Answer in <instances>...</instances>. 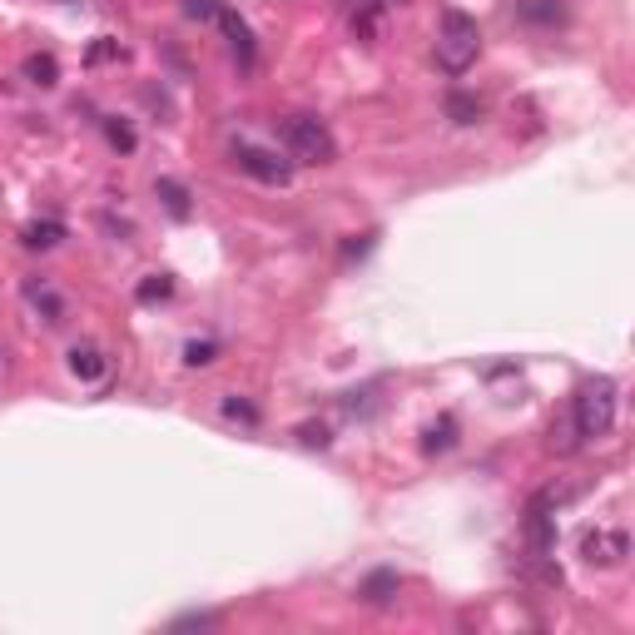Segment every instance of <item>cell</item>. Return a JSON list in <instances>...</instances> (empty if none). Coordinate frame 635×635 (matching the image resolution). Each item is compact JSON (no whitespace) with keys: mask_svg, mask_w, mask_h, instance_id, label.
Listing matches in <instances>:
<instances>
[{"mask_svg":"<svg viewBox=\"0 0 635 635\" xmlns=\"http://www.w3.org/2000/svg\"><path fill=\"white\" fill-rule=\"evenodd\" d=\"M616 402H621V387L611 378L586 382V387L576 392V402H571V432H576V442L606 437V432L616 427Z\"/></svg>","mask_w":635,"mask_h":635,"instance_id":"obj_1","label":"cell"},{"mask_svg":"<svg viewBox=\"0 0 635 635\" xmlns=\"http://www.w3.org/2000/svg\"><path fill=\"white\" fill-rule=\"evenodd\" d=\"M482 55V30L467 10H442V25H437V65L447 75H467Z\"/></svg>","mask_w":635,"mask_h":635,"instance_id":"obj_2","label":"cell"},{"mask_svg":"<svg viewBox=\"0 0 635 635\" xmlns=\"http://www.w3.org/2000/svg\"><path fill=\"white\" fill-rule=\"evenodd\" d=\"M278 134H283V149L293 164H333L338 159V144H333L328 125L313 115H288Z\"/></svg>","mask_w":635,"mask_h":635,"instance_id":"obj_3","label":"cell"},{"mask_svg":"<svg viewBox=\"0 0 635 635\" xmlns=\"http://www.w3.org/2000/svg\"><path fill=\"white\" fill-rule=\"evenodd\" d=\"M234 164H239L244 174H254L258 184H288V179H293V159H278L273 149L249 144V139L234 144Z\"/></svg>","mask_w":635,"mask_h":635,"instance_id":"obj_4","label":"cell"},{"mask_svg":"<svg viewBox=\"0 0 635 635\" xmlns=\"http://www.w3.org/2000/svg\"><path fill=\"white\" fill-rule=\"evenodd\" d=\"M581 556L591 566H621L631 556V536L626 531H586L581 536Z\"/></svg>","mask_w":635,"mask_h":635,"instance_id":"obj_5","label":"cell"},{"mask_svg":"<svg viewBox=\"0 0 635 635\" xmlns=\"http://www.w3.org/2000/svg\"><path fill=\"white\" fill-rule=\"evenodd\" d=\"M214 25H219V30H224V40L234 45V60H239V65L249 70V65H254V30H249V25H244V20H239V15H234L229 5H219Z\"/></svg>","mask_w":635,"mask_h":635,"instance_id":"obj_6","label":"cell"},{"mask_svg":"<svg viewBox=\"0 0 635 635\" xmlns=\"http://www.w3.org/2000/svg\"><path fill=\"white\" fill-rule=\"evenodd\" d=\"M516 15H521L526 25H536V30H556V25L571 20V5H566V0H521Z\"/></svg>","mask_w":635,"mask_h":635,"instance_id":"obj_7","label":"cell"},{"mask_svg":"<svg viewBox=\"0 0 635 635\" xmlns=\"http://www.w3.org/2000/svg\"><path fill=\"white\" fill-rule=\"evenodd\" d=\"M70 373L80 382H100L110 373V363H105V353H100L95 343H75V348H70Z\"/></svg>","mask_w":635,"mask_h":635,"instance_id":"obj_8","label":"cell"},{"mask_svg":"<svg viewBox=\"0 0 635 635\" xmlns=\"http://www.w3.org/2000/svg\"><path fill=\"white\" fill-rule=\"evenodd\" d=\"M20 75H25L30 85L50 90V85H60V60H55L50 50H35V55H25V60H20Z\"/></svg>","mask_w":635,"mask_h":635,"instance_id":"obj_9","label":"cell"},{"mask_svg":"<svg viewBox=\"0 0 635 635\" xmlns=\"http://www.w3.org/2000/svg\"><path fill=\"white\" fill-rule=\"evenodd\" d=\"M397 591H402V576H397V571H373V576L358 586V601H368V606H387Z\"/></svg>","mask_w":635,"mask_h":635,"instance_id":"obj_10","label":"cell"},{"mask_svg":"<svg viewBox=\"0 0 635 635\" xmlns=\"http://www.w3.org/2000/svg\"><path fill=\"white\" fill-rule=\"evenodd\" d=\"M25 298H30V308L45 313V323H65V303H60V293H55L50 283L30 278V283H25Z\"/></svg>","mask_w":635,"mask_h":635,"instance_id":"obj_11","label":"cell"},{"mask_svg":"<svg viewBox=\"0 0 635 635\" xmlns=\"http://www.w3.org/2000/svg\"><path fill=\"white\" fill-rule=\"evenodd\" d=\"M60 239H65V224L60 219H35V224L20 229V244L25 249H55Z\"/></svg>","mask_w":635,"mask_h":635,"instance_id":"obj_12","label":"cell"},{"mask_svg":"<svg viewBox=\"0 0 635 635\" xmlns=\"http://www.w3.org/2000/svg\"><path fill=\"white\" fill-rule=\"evenodd\" d=\"M452 442H457V417H452V412H442V417L422 432V452H427V457H437V452H447Z\"/></svg>","mask_w":635,"mask_h":635,"instance_id":"obj_13","label":"cell"},{"mask_svg":"<svg viewBox=\"0 0 635 635\" xmlns=\"http://www.w3.org/2000/svg\"><path fill=\"white\" fill-rule=\"evenodd\" d=\"M447 120L452 125H477L482 120V100L467 90H447Z\"/></svg>","mask_w":635,"mask_h":635,"instance_id":"obj_14","label":"cell"},{"mask_svg":"<svg viewBox=\"0 0 635 635\" xmlns=\"http://www.w3.org/2000/svg\"><path fill=\"white\" fill-rule=\"evenodd\" d=\"M154 194L164 199V209H169L174 219H189V209H194V204H189V189H184L179 179H154Z\"/></svg>","mask_w":635,"mask_h":635,"instance_id":"obj_15","label":"cell"},{"mask_svg":"<svg viewBox=\"0 0 635 635\" xmlns=\"http://www.w3.org/2000/svg\"><path fill=\"white\" fill-rule=\"evenodd\" d=\"M546 502H551V497H536V502H531V541H536V551H551V541H556L551 516H546Z\"/></svg>","mask_w":635,"mask_h":635,"instance_id":"obj_16","label":"cell"},{"mask_svg":"<svg viewBox=\"0 0 635 635\" xmlns=\"http://www.w3.org/2000/svg\"><path fill=\"white\" fill-rule=\"evenodd\" d=\"M219 407H224V417H229V422H244V427H258V407H254V402H249V397H239V392H229V397H224Z\"/></svg>","mask_w":635,"mask_h":635,"instance_id":"obj_17","label":"cell"},{"mask_svg":"<svg viewBox=\"0 0 635 635\" xmlns=\"http://www.w3.org/2000/svg\"><path fill=\"white\" fill-rule=\"evenodd\" d=\"M134 293H139V303H164V298L174 293V278H169V273H149Z\"/></svg>","mask_w":635,"mask_h":635,"instance_id":"obj_18","label":"cell"},{"mask_svg":"<svg viewBox=\"0 0 635 635\" xmlns=\"http://www.w3.org/2000/svg\"><path fill=\"white\" fill-rule=\"evenodd\" d=\"M214 358H219V343H209V338H194V343L184 348V363H189V368H209Z\"/></svg>","mask_w":635,"mask_h":635,"instance_id":"obj_19","label":"cell"},{"mask_svg":"<svg viewBox=\"0 0 635 635\" xmlns=\"http://www.w3.org/2000/svg\"><path fill=\"white\" fill-rule=\"evenodd\" d=\"M293 437H298V442H303V447H318V452H323V447H328V442H333V432H328V427H323V422H303V427H298V432H293Z\"/></svg>","mask_w":635,"mask_h":635,"instance_id":"obj_20","label":"cell"},{"mask_svg":"<svg viewBox=\"0 0 635 635\" xmlns=\"http://www.w3.org/2000/svg\"><path fill=\"white\" fill-rule=\"evenodd\" d=\"M120 55H125V50H120V40L100 35V40L90 45V55H85V60H90V65H100V60H120Z\"/></svg>","mask_w":635,"mask_h":635,"instance_id":"obj_21","label":"cell"},{"mask_svg":"<svg viewBox=\"0 0 635 635\" xmlns=\"http://www.w3.org/2000/svg\"><path fill=\"white\" fill-rule=\"evenodd\" d=\"M105 134H110V144L120 149V154H134V129L120 125V120H105Z\"/></svg>","mask_w":635,"mask_h":635,"instance_id":"obj_22","label":"cell"},{"mask_svg":"<svg viewBox=\"0 0 635 635\" xmlns=\"http://www.w3.org/2000/svg\"><path fill=\"white\" fill-rule=\"evenodd\" d=\"M194 626H199V631H204V626H219V616H214V611H194V616H179V621H174V631H194Z\"/></svg>","mask_w":635,"mask_h":635,"instance_id":"obj_23","label":"cell"},{"mask_svg":"<svg viewBox=\"0 0 635 635\" xmlns=\"http://www.w3.org/2000/svg\"><path fill=\"white\" fill-rule=\"evenodd\" d=\"M184 15H194V20H214V15H219V0H184Z\"/></svg>","mask_w":635,"mask_h":635,"instance_id":"obj_24","label":"cell"},{"mask_svg":"<svg viewBox=\"0 0 635 635\" xmlns=\"http://www.w3.org/2000/svg\"><path fill=\"white\" fill-rule=\"evenodd\" d=\"M378 5H392V0H378Z\"/></svg>","mask_w":635,"mask_h":635,"instance_id":"obj_25","label":"cell"}]
</instances>
